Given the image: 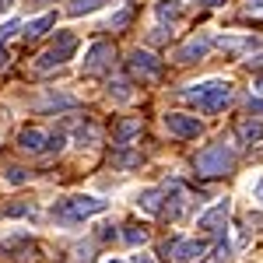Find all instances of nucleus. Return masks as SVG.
Returning <instances> with one entry per match:
<instances>
[{
	"mask_svg": "<svg viewBox=\"0 0 263 263\" xmlns=\"http://www.w3.org/2000/svg\"><path fill=\"white\" fill-rule=\"evenodd\" d=\"M182 99H190L200 112H221L224 105L232 102V84L228 81H203V84H193L190 91H182Z\"/></svg>",
	"mask_w": 263,
	"mask_h": 263,
	"instance_id": "f257e3e1",
	"label": "nucleus"
},
{
	"mask_svg": "<svg viewBox=\"0 0 263 263\" xmlns=\"http://www.w3.org/2000/svg\"><path fill=\"white\" fill-rule=\"evenodd\" d=\"M105 207L109 203L102 200V197H67V200H60L53 207V218L63 224H78L84 218H91V214H102Z\"/></svg>",
	"mask_w": 263,
	"mask_h": 263,
	"instance_id": "f03ea898",
	"label": "nucleus"
},
{
	"mask_svg": "<svg viewBox=\"0 0 263 263\" xmlns=\"http://www.w3.org/2000/svg\"><path fill=\"white\" fill-rule=\"evenodd\" d=\"M193 168H197V176H203V179H214V176H224V172L235 168V155L224 144H214V147H203L200 155L193 158Z\"/></svg>",
	"mask_w": 263,
	"mask_h": 263,
	"instance_id": "7ed1b4c3",
	"label": "nucleus"
},
{
	"mask_svg": "<svg viewBox=\"0 0 263 263\" xmlns=\"http://www.w3.org/2000/svg\"><path fill=\"white\" fill-rule=\"evenodd\" d=\"M74 53H78V35H74V32H60V35H57V42H53V46L42 53L39 60H35V67H39V70H53V67L67 63Z\"/></svg>",
	"mask_w": 263,
	"mask_h": 263,
	"instance_id": "20e7f679",
	"label": "nucleus"
},
{
	"mask_svg": "<svg viewBox=\"0 0 263 263\" xmlns=\"http://www.w3.org/2000/svg\"><path fill=\"white\" fill-rule=\"evenodd\" d=\"M203 249L207 246L197 242V239H172V242H162V256H172L176 263H193V260H200L203 256Z\"/></svg>",
	"mask_w": 263,
	"mask_h": 263,
	"instance_id": "39448f33",
	"label": "nucleus"
},
{
	"mask_svg": "<svg viewBox=\"0 0 263 263\" xmlns=\"http://www.w3.org/2000/svg\"><path fill=\"white\" fill-rule=\"evenodd\" d=\"M165 130L172 134V137H182V141H193V137H200V120L197 116H186V112H168L165 116Z\"/></svg>",
	"mask_w": 263,
	"mask_h": 263,
	"instance_id": "423d86ee",
	"label": "nucleus"
},
{
	"mask_svg": "<svg viewBox=\"0 0 263 263\" xmlns=\"http://www.w3.org/2000/svg\"><path fill=\"white\" fill-rule=\"evenodd\" d=\"M130 74H134V78H141V81H155V78L162 74V60H155L151 53L137 49V53L130 57Z\"/></svg>",
	"mask_w": 263,
	"mask_h": 263,
	"instance_id": "0eeeda50",
	"label": "nucleus"
},
{
	"mask_svg": "<svg viewBox=\"0 0 263 263\" xmlns=\"http://www.w3.org/2000/svg\"><path fill=\"white\" fill-rule=\"evenodd\" d=\"M112 60H116V49H112L109 42H95V46L88 49V57H84V70H88V74H99L105 67H112Z\"/></svg>",
	"mask_w": 263,
	"mask_h": 263,
	"instance_id": "6e6552de",
	"label": "nucleus"
},
{
	"mask_svg": "<svg viewBox=\"0 0 263 263\" xmlns=\"http://www.w3.org/2000/svg\"><path fill=\"white\" fill-rule=\"evenodd\" d=\"M214 46V39H207V35H193V39H186L176 49V63H193V60H203L207 57V49Z\"/></svg>",
	"mask_w": 263,
	"mask_h": 263,
	"instance_id": "1a4fd4ad",
	"label": "nucleus"
},
{
	"mask_svg": "<svg viewBox=\"0 0 263 263\" xmlns=\"http://www.w3.org/2000/svg\"><path fill=\"white\" fill-rule=\"evenodd\" d=\"M18 147L28 151V155H42V151H49V134L39 130V126H25L18 134Z\"/></svg>",
	"mask_w": 263,
	"mask_h": 263,
	"instance_id": "9d476101",
	"label": "nucleus"
},
{
	"mask_svg": "<svg viewBox=\"0 0 263 263\" xmlns=\"http://www.w3.org/2000/svg\"><path fill=\"white\" fill-rule=\"evenodd\" d=\"M228 211H232V203L221 200L218 207H211L207 214H200L197 228H203V232H218V228H224V221H228Z\"/></svg>",
	"mask_w": 263,
	"mask_h": 263,
	"instance_id": "9b49d317",
	"label": "nucleus"
},
{
	"mask_svg": "<svg viewBox=\"0 0 263 263\" xmlns=\"http://www.w3.org/2000/svg\"><path fill=\"white\" fill-rule=\"evenodd\" d=\"M162 197H165V186L144 190L141 197H137V203H141V211H147V214H162Z\"/></svg>",
	"mask_w": 263,
	"mask_h": 263,
	"instance_id": "f8f14e48",
	"label": "nucleus"
},
{
	"mask_svg": "<svg viewBox=\"0 0 263 263\" xmlns=\"http://www.w3.org/2000/svg\"><path fill=\"white\" fill-rule=\"evenodd\" d=\"M137 134H141V120H120V123H116V130H112L116 144H130Z\"/></svg>",
	"mask_w": 263,
	"mask_h": 263,
	"instance_id": "ddd939ff",
	"label": "nucleus"
},
{
	"mask_svg": "<svg viewBox=\"0 0 263 263\" xmlns=\"http://www.w3.org/2000/svg\"><path fill=\"white\" fill-rule=\"evenodd\" d=\"M57 25V18L53 14H42V18H35V21H28L25 25V39H39V35H46L49 28Z\"/></svg>",
	"mask_w": 263,
	"mask_h": 263,
	"instance_id": "4468645a",
	"label": "nucleus"
},
{
	"mask_svg": "<svg viewBox=\"0 0 263 263\" xmlns=\"http://www.w3.org/2000/svg\"><path fill=\"white\" fill-rule=\"evenodd\" d=\"M4 253H14V260H32V253H35V246L25 242V239H11V242L0 246Z\"/></svg>",
	"mask_w": 263,
	"mask_h": 263,
	"instance_id": "2eb2a0df",
	"label": "nucleus"
},
{
	"mask_svg": "<svg viewBox=\"0 0 263 263\" xmlns=\"http://www.w3.org/2000/svg\"><path fill=\"white\" fill-rule=\"evenodd\" d=\"M102 4H109V0H70V4H67V14L81 18V14H91V11H99Z\"/></svg>",
	"mask_w": 263,
	"mask_h": 263,
	"instance_id": "dca6fc26",
	"label": "nucleus"
},
{
	"mask_svg": "<svg viewBox=\"0 0 263 263\" xmlns=\"http://www.w3.org/2000/svg\"><path fill=\"white\" fill-rule=\"evenodd\" d=\"M239 137H242L246 144L263 141V123H256V120H242V123H239Z\"/></svg>",
	"mask_w": 263,
	"mask_h": 263,
	"instance_id": "f3484780",
	"label": "nucleus"
},
{
	"mask_svg": "<svg viewBox=\"0 0 263 263\" xmlns=\"http://www.w3.org/2000/svg\"><path fill=\"white\" fill-rule=\"evenodd\" d=\"M155 11H158V21H168V25L182 14L179 0H158V7H155Z\"/></svg>",
	"mask_w": 263,
	"mask_h": 263,
	"instance_id": "a211bd4d",
	"label": "nucleus"
},
{
	"mask_svg": "<svg viewBox=\"0 0 263 263\" xmlns=\"http://www.w3.org/2000/svg\"><path fill=\"white\" fill-rule=\"evenodd\" d=\"M109 95H116L120 102H126V99H130V81H123V78H120V81H112V84H109Z\"/></svg>",
	"mask_w": 263,
	"mask_h": 263,
	"instance_id": "6ab92c4d",
	"label": "nucleus"
},
{
	"mask_svg": "<svg viewBox=\"0 0 263 263\" xmlns=\"http://www.w3.org/2000/svg\"><path fill=\"white\" fill-rule=\"evenodd\" d=\"M123 235H126V242H130V246H144V242H147V232H144V228H126Z\"/></svg>",
	"mask_w": 263,
	"mask_h": 263,
	"instance_id": "aec40b11",
	"label": "nucleus"
},
{
	"mask_svg": "<svg viewBox=\"0 0 263 263\" xmlns=\"http://www.w3.org/2000/svg\"><path fill=\"white\" fill-rule=\"evenodd\" d=\"M130 18H134V7H123L120 14L109 21V28H126V25H130Z\"/></svg>",
	"mask_w": 263,
	"mask_h": 263,
	"instance_id": "412c9836",
	"label": "nucleus"
},
{
	"mask_svg": "<svg viewBox=\"0 0 263 263\" xmlns=\"http://www.w3.org/2000/svg\"><path fill=\"white\" fill-rule=\"evenodd\" d=\"M116 165H123V168H134V165H141V155H130V151H123V155H116L112 158Z\"/></svg>",
	"mask_w": 263,
	"mask_h": 263,
	"instance_id": "4be33fe9",
	"label": "nucleus"
},
{
	"mask_svg": "<svg viewBox=\"0 0 263 263\" xmlns=\"http://www.w3.org/2000/svg\"><path fill=\"white\" fill-rule=\"evenodd\" d=\"M70 263H95V256H91V249H88V246H78V249H74V260Z\"/></svg>",
	"mask_w": 263,
	"mask_h": 263,
	"instance_id": "5701e85b",
	"label": "nucleus"
},
{
	"mask_svg": "<svg viewBox=\"0 0 263 263\" xmlns=\"http://www.w3.org/2000/svg\"><path fill=\"white\" fill-rule=\"evenodd\" d=\"M25 179H28V172H25V168H7V182H11V186H21Z\"/></svg>",
	"mask_w": 263,
	"mask_h": 263,
	"instance_id": "b1692460",
	"label": "nucleus"
},
{
	"mask_svg": "<svg viewBox=\"0 0 263 263\" xmlns=\"http://www.w3.org/2000/svg\"><path fill=\"white\" fill-rule=\"evenodd\" d=\"M246 46H249V42H242V39H221V49H228V53H239Z\"/></svg>",
	"mask_w": 263,
	"mask_h": 263,
	"instance_id": "393cba45",
	"label": "nucleus"
},
{
	"mask_svg": "<svg viewBox=\"0 0 263 263\" xmlns=\"http://www.w3.org/2000/svg\"><path fill=\"white\" fill-rule=\"evenodd\" d=\"M7 214H14V218H21V214H35V207H32V203H14V207H7Z\"/></svg>",
	"mask_w": 263,
	"mask_h": 263,
	"instance_id": "a878e982",
	"label": "nucleus"
},
{
	"mask_svg": "<svg viewBox=\"0 0 263 263\" xmlns=\"http://www.w3.org/2000/svg\"><path fill=\"white\" fill-rule=\"evenodd\" d=\"M14 32H18V21H7V25L0 28V42H4V39H11Z\"/></svg>",
	"mask_w": 263,
	"mask_h": 263,
	"instance_id": "bb28decb",
	"label": "nucleus"
},
{
	"mask_svg": "<svg viewBox=\"0 0 263 263\" xmlns=\"http://www.w3.org/2000/svg\"><path fill=\"white\" fill-rule=\"evenodd\" d=\"M249 112H263V99H249Z\"/></svg>",
	"mask_w": 263,
	"mask_h": 263,
	"instance_id": "cd10ccee",
	"label": "nucleus"
},
{
	"mask_svg": "<svg viewBox=\"0 0 263 263\" xmlns=\"http://www.w3.org/2000/svg\"><path fill=\"white\" fill-rule=\"evenodd\" d=\"M197 4H203V7H221L224 0H197Z\"/></svg>",
	"mask_w": 263,
	"mask_h": 263,
	"instance_id": "c85d7f7f",
	"label": "nucleus"
},
{
	"mask_svg": "<svg viewBox=\"0 0 263 263\" xmlns=\"http://www.w3.org/2000/svg\"><path fill=\"white\" fill-rule=\"evenodd\" d=\"M11 7H14V0H0V14H4V11H11Z\"/></svg>",
	"mask_w": 263,
	"mask_h": 263,
	"instance_id": "c756f323",
	"label": "nucleus"
},
{
	"mask_svg": "<svg viewBox=\"0 0 263 263\" xmlns=\"http://www.w3.org/2000/svg\"><path fill=\"white\" fill-rule=\"evenodd\" d=\"M256 200H263V179L256 182Z\"/></svg>",
	"mask_w": 263,
	"mask_h": 263,
	"instance_id": "7c9ffc66",
	"label": "nucleus"
},
{
	"mask_svg": "<svg viewBox=\"0 0 263 263\" xmlns=\"http://www.w3.org/2000/svg\"><path fill=\"white\" fill-rule=\"evenodd\" d=\"M0 67H7V53H4V46H0Z\"/></svg>",
	"mask_w": 263,
	"mask_h": 263,
	"instance_id": "2f4dec72",
	"label": "nucleus"
},
{
	"mask_svg": "<svg viewBox=\"0 0 263 263\" xmlns=\"http://www.w3.org/2000/svg\"><path fill=\"white\" fill-rule=\"evenodd\" d=\"M253 88H260V91H263V74L256 78V81H253Z\"/></svg>",
	"mask_w": 263,
	"mask_h": 263,
	"instance_id": "473e14b6",
	"label": "nucleus"
},
{
	"mask_svg": "<svg viewBox=\"0 0 263 263\" xmlns=\"http://www.w3.org/2000/svg\"><path fill=\"white\" fill-rule=\"evenodd\" d=\"M249 7H253V11H256V7H263V0H249Z\"/></svg>",
	"mask_w": 263,
	"mask_h": 263,
	"instance_id": "72a5a7b5",
	"label": "nucleus"
},
{
	"mask_svg": "<svg viewBox=\"0 0 263 263\" xmlns=\"http://www.w3.org/2000/svg\"><path fill=\"white\" fill-rule=\"evenodd\" d=\"M109 263H123V260H109Z\"/></svg>",
	"mask_w": 263,
	"mask_h": 263,
	"instance_id": "f704fd0d",
	"label": "nucleus"
},
{
	"mask_svg": "<svg viewBox=\"0 0 263 263\" xmlns=\"http://www.w3.org/2000/svg\"><path fill=\"white\" fill-rule=\"evenodd\" d=\"M137 263H151V260H137Z\"/></svg>",
	"mask_w": 263,
	"mask_h": 263,
	"instance_id": "c9c22d12",
	"label": "nucleus"
}]
</instances>
